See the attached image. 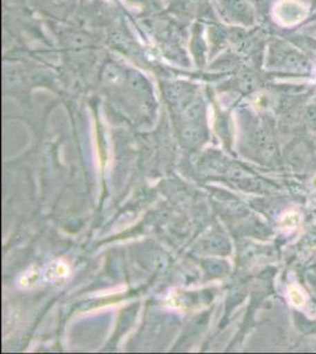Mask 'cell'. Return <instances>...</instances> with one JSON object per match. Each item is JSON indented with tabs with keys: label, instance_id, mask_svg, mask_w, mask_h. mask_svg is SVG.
<instances>
[{
	"label": "cell",
	"instance_id": "obj_1",
	"mask_svg": "<svg viewBox=\"0 0 316 354\" xmlns=\"http://www.w3.org/2000/svg\"><path fill=\"white\" fill-rule=\"evenodd\" d=\"M270 59L274 66L284 68L286 71L306 73L310 68L308 59L288 45H277L272 48Z\"/></svg>",
	"mask_w": 316,
	"mask_h": 354
},
{
	"label": "cell",
	"instance_id": "obj_2",
	"mask_svg": "<svg viewBox=\"0 0 316 354\" xmlns=\"http://www.w3.org/2000/svg\"><path fill=\"white\" fill-rule=\"evenodd\" d=\"M224 5L229 15L235 21H242L244 24H252L254 13L250 5L245 0H224Z\"/></svg>",
	"mask_w": 316,
	"mask_h": 354
},
{
	"label": "cell",
	"instance_id": "obj_3",
	"mask_svg": "<svg viewBox=\"0 0 316 354\" xmlns=\"http://www.w3.org/2000/svg\"><path fill=\"white\" fill-rule=\"evenodd\" d=\"M277 12H279L281 19L286 24H289V23H297V21H301V18L304 16V8L297 3L287 1V3L280 5Z\"/></svg>",
	"mask_w": 316,
	"mask_h": 354
},
{
	"label": "cell",
	"instance_id": "obj_4",
	"mask_svg": "<svg viewBox=\"0 0 316 354\" xmlns=\"http://www.w3.org/2000/svg\"><path fill=\"white\" fill-rule=\"evenodd\" d=\"M289 297H290V300H292V304H294L295 306H301V305L304 304V297H302V294H301L297 288H294V287H292V288L289 290Z\"/></svg>",
	"mask_w": 316,
	"mask_h": 354
},
{
	"label": "cell",
	"instance_id": "obj_5",
	"mask_svg": "<svg viewBox=\"0 0 316 354\" xmlns=\"http://www.w3.org/2000/svg\"><path fill=\"white\" fill-rule=\"evenodd\" d=\"M252 1L257 4V8L263 10V11L268 8L269 0H252Z\"/></svg>",
	"mask_w": 316,
	"mask_h": 354
}]
</instances>
